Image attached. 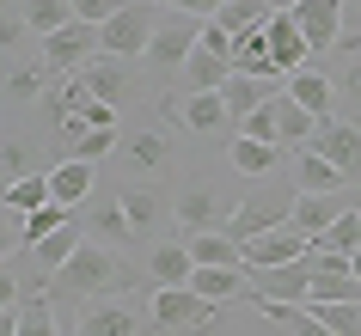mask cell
Listing matches in <instances>:
<instances>
[{
    "instance_id": "cell-1",
    "label": "cell",
    "mask_w": 361,
    "mask_h": 336,
    "mask_svg": "<svg viewBox=\"0 0 361 336\" xmlns=\"http://www.w3.org/2000/svg\"><path fill=\"white\" fill-rule=\"evenodd\" d=\"M135 281V269L123 263V251H111V244H80L74 257H68V269H56V281H49V299H111L123 294Z\"/></svg>"
},
{
    "instance_id": "cell-2",
    "label": "cell",
    "mask_w": 361,
    "mask_h": 336,
    "mask_svg": "<svg viewBox=\"0 0 361 336\" xmlns=\"http://www.w3.org/2000/svg\"><path fill=\"white\" fill-rule=\"evenodd\" d=\"M202 25H209V19H190V13H171V19L153 25L147 61H153V74H159V80H166V74H184V61H190L196 43H202Z\"/></svg>"
},
{
    "instance_id": "cell-3",
    "label": "cell",
    "mask_w": 361,
    "mask_h": 336,
    "mask_svg": "<svg viewBox=\"0 0 361 336\" xmlns=\"http://www.w3.org/2000/svg\"><path fill=\"white\" fill-rule=\"evenodd\" d=\"M221 312L214 299L190 294V287H153L147 299V318H153V336H178V330H196V324H209Z\"/></svg>"
},
{
    "instance_id": "cell-4",
    "label": "cell",
    "mask_w": 361,
    "mask_h": 336,
    "mask_svg": "<svg viewBox=\"0 0 361 336\" xmlns=\"http://www.w3.org/2000/svg\"><path fill=\"white\" fill-rule=\"evenodd\" d=\"M153 25H159V19H153V6H147V0H129V6H123L111 25H98V49H104V56H116V61L147 56Z\"/></svg>"
},
{
    "instance_id": "cell-5",
    "label": "cell",
    "mask_w": 361,
    "mask_h": 336,
    "mask_svg": "<svg viewBox=\"0 0 361 336\" xmlns=\"http://www.w3.org/2000/svg\"><path fill=\"white\" fill-rule=\"evenodd\" d=\"M312 153L343 171V184H361V123H349V116H324L319 135H312Z\"/></svg>"
},
{
    "instance_id": "cell-6",
    "label": "cell",
    "mask_w": 361,
    "mask_h": 336,
    "mask_svg": "<svg viewBox=\"0 0 361 336\" xmlns=\"http://www.w3.org/2000/svg\"><path fill=\"white\" fill-rule=\"evenodd\" d=\"M171 220H178V232L190 239V232H221L233 214H227V202L214 196V184H190V189H178V202H171Z\"/></svg>"
},
{
    "instance_id": "cell-7",
    "label": "cell",
    "mask_w": 361,
    "mask_h": 336,
    "mask_svg": "<svg viewBox=\"0 0 361 336\" xmlns=\"http://www.w3.org/2000/svg\"><path fill=\"white\" fill-rule=\"evenodd\" d=\"M288 220H294V196H257V202L233 208V220L221 226V232L239 239V244H251L257 232H276V226H288Z\"/></svg>"
},
{
    "instance_id": "cell-8",
    "label": "cell",
    "mask_w": 361,
    "mask_h": 336,
    "mask_svg": "<svg viewBox=\"0 0 361 336\" xmlns=\"http://www.w3.org/2000/svg\"><path fill=\"white\" fill-rule=\"evenodd\" d=\"M288 13H294V25H300V37H306L312 56L343 43V0H294Z\"/></svg>"
},
{
    "instance_id": "cell-9",
    "label": "cell",
    "mask_w": 361,
    "mask_h": 336,
    "mask_svg": "<svg viewBox=\"0 0 361 336\" xmlns=\"http://www.w3.org/2000/svg\"><path fill=\"white\" fill-rule=\"evenodd\" d=\"M98 56V25H61L56 37H43V61L56 68V74H80L86 61Z\"/></svg>"
},
{
    "instance_id": "cell-10",
    "label": "cell",
    "mask_w": 361,
    "mask_h": 336,
    "mask_svg": "<svg viewBox=\"0 0 361 336\" xmlns=\"http://www.w3.org/2000/svg\"><path fill=\"white\" fill-rule=\"evenodd\" d=\"M306 251H312V239H306L300 226L288 220V226H276V232H257V239L245 244V269H282V263H300Z\"/></svg>"
},
{
    "instance_id": "cell-11",
    "label": "cell",
    "mask_w": 361,
    "mask_h": 336,
    "mask_svg": "<svg viewBox=\"0 0 361 336\" xmlns=\"http://www.w3.org/2000/svg\"><path fill=\"white\" fill-rule=\"evenodd\" d=\"M74 80H80V86H86L92 98H104L111 111L135 98V74H129V61H116V56H92V61H86V68H80Z\"/></svg>"
},
{
    "instance_id": "cell-12",
    "label": "cell",
    "mask_w": 361,
    "mask_h": 336,
    "mask_svg": "<svg viewBox=\"0 0 361 336\" xmlns=\"http://www.w3.org/2000/svg\"><path fill=\"white\" fill-rule=\"evenodd\" d=\"M80 336H141V312H135L129 299H86V312H80Z\"/></svg>"
},
{
    "instance_id": "cell-13",
    "label": "cell",
    "mask_w": 361,
    "mask_h": 336,
    "mask_svg": "<svg viewBox=\"0 0 361 336\" xmlns=\"http://www.w3.org/2000/svg\"><path fill=\"white\" fill-rule=\"evenodd\" d=\"M178 336H288L282 324H269L257 306H221L209 324H196V330H178Z\"/></svg>"
},
{
    "instance_id": "cell-14",
    "label": "cell",
    "mask_w": 361,
    "mask_h": 336,
    "mask_svg": "<svg viewBox=\"0 0 361 336\" xmlns=\"http://www.w3.org/2000/svg\"><path fill=\"white\" fill-rule=\"evenodd\" d=\"M190 275H196V257H190L184 239H159L153 244V257H147V281L153 287H190Z\"/></svg>"
},
{
    "instance_id": "cell-15",
    "label": "cell",
    "mask_w": 361,
    "mask_h": 336,
    "mask_svg": "<svg viewBox=\"0 0 361 336\" xmlns=\"http://www.w3.org/2000/svg\"><path fill=\"white\" fill-rule=\"evenodd\" d=\"M312 135H319V116L300 111V104L288 98V80H282V92H276V147L300 153V147H312Z\"/></svg>"
},
{
    "instance_id": "cell-16",
    "label": "cell",
    "mask_w": 361,
    "mask_h": 336,
    "mask_svg": "<svg viewBox=\"0 0 361 336\" xmlns=\"http://www.w3.org/2000/svg\"><path fill=\"white\" fill-rule=\"evenodd\" d=\"M166 111H171V116H184L196 135H214V129H227V123H233L227 104H221V92H171V98H166Z\"/></svg>"
},
{
    "instance_id": "cell-17",
    "label": "cell",
    "mask_w": 361,
    "mask_h": 336,
    "mask_svg": "<svg viewBox=\"0 0 361 336\" xmlns=\"http://www.w3.org/2000/svg\"><path fill=\"white\" fill-rule=\"evenodd\" d=\"M264 37H269V56H276L282 80L306 68V56H312V49H306V37H300V25H294V13H276V19L264 25Z\"/></svg>"
},
{
    "instance_id": "cell-18",
    "label": "cell",
    "mask_w": 361,
    "mask_h": 336,
    "mask_svg": "<svg viewBox=\"0 0 361 336\" xmlns=\"http://www.w3.org/2000/svg\"><path fill=\"white\" fill-rule=\"evenodd\" d=\"M233 74H245V80H282V68H276V56H269V37L264 31H239L233 37Z\"/></svg>"
},
{
    "instance_id": "cell-19",
    "label": "cell",
    "mask_w": 361,
    "mask_h": 336,
    "mask_svg": "<svg viewBox=\"0 0 361 336\" xmlns=\"http://www.w3.org/2000/svg\"><path fill=\"white\" fill-rule=\"evenodd\" d=\"M294 189L300 196H343V171L331 159H319L312 147H300L294 153Z\"/></svg>"
},
{
    "instance_id": "cell-20",
    "label": "cell",
    "mask_w": 361,
    "mask_h": 336,
    "mask_svg": "<svg viewBox=\"0 0 361 336\" xmlns=\"http://www.w3.org/2000/svg\"><path fill=\"white\" fill-rule=\"evenodd\" d=\"M184 244H190L196 269H245V244L227 239V232H190Z\"/></svg>"
},
{
    "instance_id": "cell-21",
    "label": "cell",
    "mask_w": 361,
    "mask_h": 336,
    "mask_svg": "<svg viewBox=\"0 0 361 336\" xmlns=\"http://www.w3.org/2000/svg\"><path fill=\"white\" fill-rule=\"evenodd\" d=\"M288 98L324 123V116H331V104H337V86H331V74H319V68H300V74H288Z\"/></svg>"
},
{
    "instance_id": "cell-22",
    "label": "cell",
    "mask_w": 361,
    "mask_h": 336,
    "mask_svg": "<svg viewBox=\"0 0 361 336\" xmlns=\"http://www.w3.org/2000/svg\"><path fill=\"white\" fill-rule=\"evenodd\" d=\"M49 196H56L61 208H80L92 196V166H86V159H61V166L49 171Z\"/></svg>"
},
{
    "instance_id": "cell-23",
    "label": "cell",
    "mask_w": 361,
    "mask_h": 336,
    "mask_svg": "<svg viewBox=\"0 0 361 336\" xmlns=\"http://www.w3.org/2000/svg\"><path fill=\"white\" fill-rule=\"evenodd\" d=\"M184 80H190V92H221V86L233 80V61H227V56H214V49H202V43H196V56L184 61Z\"/></svg>"
},
{
    "instance_id": "cell-24",
    "label": "cell",
    "mask_w": 361,
    "mask_h": 336,
    "mask_svg": "<svg viewBox=\"0 0 361 336\" xmlns=\"http://www.w3.org/2000/svg\"><path fill=\"white\" fill-rule=\"evenodd\" d=\"M80 244H86V239H80V232H74V220H68L61 232H49V239H37V244H31V263H37L43 275L56 281V269H68V257H74Z\"/></svg>"
},
{
    "instance_id": "cell-25",
    "label": "cell",
    "mask_w": 361,
    "mask_h": 336,
    "mask_svg": "<svg viewBox=\"0 0 361 336\" xmlns=\"http://www.w3.org/2000/svg\"><path fill=\"white\" fill-rule=\"evenodd\" d=\"M92 239H98V244H111V251H123V244L135 239L129 214H123V196H104V202L92 208Z\"/></svg>"
},
{
    "instance_id": "cell-26",
    "label": "cell",
    "mask_w": 361,
    "mask_h": 336,
    "mask_svg": "<svg viewBox=\"0 0 361 336\" xmlns=\"http://www.w3.org/2000/svg\"><path fill=\"white\" fill-rule=\"evenodd\" d=\"M129 166L135 171H153V178H159V171H171V141L159 129H141V135H129Z\"/></svg>"
},
{
    "instance_id": "cell-27",
    "label": "cell",
    "mask_w": 361,
    "mask_h": 336,
    "mask_svg": "<svg viewBox=\"0 0 361 336\" xmlns=\"http://www.w3.org/2000/svg\"><path fill=\"white\" fill-rule=\"evenodd\" d=\"M190 294L214 299V306H233V299L245 294V269H196V275H190Z\"/></svg>"
},
{
    "instance_id": "cell-28",
    "label": "cell",
    "mask_w": 361,
    "mask_h": 336,
    "mask_svg": "<svg viewBox=\"0 0 361 336\" xmlns=\"http://www.w3.org/2000/svg\"><path fill=\"white\" fill-rule=\"evenodd\" d=\"M343 208H349L343 196H294V226H300L306 239H319V232L337 220Z\"/></svg>"
},
{
    "instance_id": "cell-29",
    "label": "cell",
    "mask_w": 361,
    "mask_h": 336,
    "mask_svg": "<svg viewBox=\"0 0 361 336\" xmlns=\"http://www.w3.org/2000/svg\"><path fill=\"white\" fill-rule=\"evenodd\" d=\"M312 244H319V251H337V257H355V251H361V208H343Z\"/></svg>"
},
{
    "instance_id": "cell-30",
    "label": "cell",
    "mask_w": 361,
    "mask_h": 336,
    "mask_svg": "<svg viewBox=\"0 0 361 336\" xmlns=\"http://www.w3.org/2000/svg\"><path fill=\"white\" fill-rule=\"evenodd\" d=\"M269 19H276V13H269L264 0H227V6L214 13V25H221L227 37H239V31H264Z\"/></svg>"
},
{
    "instance_id": "cell-31",
    "label": "cell",
    "mask_w": 361,
    "mask_h": 336,
    "mask_svg": "<svg viewBox=\"0 0 361 336\" xmlns=\"http://www.w3.org/2000/svg\"><path fill=\"white\" fill-rule=\"evenodd\" d=\"M123 214H129L135 239H153V232H159V220H166V208H159V196H153V189H123Z\"/></svg>"
},
{
    "instance_id": "cell-32",
    "label": "cell",
    "mask_w": 361,
    "mask_h": 336,
    "mask_svg": "<svg viewBox=\"0 0 361 336\" xmlns=\"http://www.w3.org/2000/svg\"><path fill=\"white\" fill-rule=\"evenodd\" d=\"M264 98H269V86H264V80H245V74H233L227 86H221V104H227V116H233V123H245V116L257 111Z\"/></svg>"
},
{
    "instance_id": "cell-33",
    "label": "cell",
    "mask_w": 361,
    "mask_h": 336,
    "mask_svg": "<svg viewBox=\"0 0 361 336\" xmlns=\"http://www.w3.org/2000/svg\"><path fill=\"white\" fill-rule=\"evenodd\" d=\"M233 166L245 171V178H264V171H276V159H282V147H269V141H251V135H239V141H227Z\"/></svg>"
},
{
    "instance_id": "cell-34",
    "label": "cell",
    "mask_w": 361,
    "mask_h": 336,
    "mask_svg": "<svg viewBox=\"0 0 361 336\" xmlns=\"http://www.w3.org/2000/svg\"><path fill=\"white\" fill-rule=\"evenodd\" d=\"M19 336H61L56 330V299H49V294L31 287V294L19 299Z\"/></svg>"
},
{
    "instance_id": "cell-35",
    "label": "cell",
    "mask_w": 361,
    "mask_h": 336,
    "mask_svg": "<svg viewBox=\"0 0 361 336\" xmlns=\"http://www.w3.org/2000/svg\"><path fill=\"white\" fill-rule=\"evenodd\" d=\"M25 25H31L37 37H56L61 25H74V6H68V0H25Z\"/></svg>"
},
{
    "instance_id": "cell-36",
    "label": "cell",
    "mask_w": 361,
    "mask_h": 336,
    "mask_svg": "<svg viewBox=\"0 0 361 336\" xmlns=\"http://www.w3.org/2000/svg\"><path fill=\"white\" fill-rule=\"evenodd\" d=\"M56 202V196H49V178H37V171H25L19 184L6 189V208H13V214H37V208H49Z\"/></svg>"
},
{
    "instance_id": "cell-37",
    "label": "cell",
    "mask_w": 361,
    "mask_h": 336,
    "mask_svg": "<svg viewBox=\"0 0 361 336\" xmlns=\"http://www.w3.org/2000/svg\"><path fill=\"white\" fill-rule=\"evenodd\" d=\"M43 80H49V61H25V68H13V74H6V98L31 104V98L43 92Z\"/></svg>"
},
{
    "instance_id": "cell-38",
    "label": "cell",
    "mask_w": 361,
    "mask_h": 336,
    "mask_svg": "<svg viewBox=\"0 0 361 336\" xmlns=\"http://www.w3.org/2000/svg\"><path fill=\"white\" fill-rule=\"evenodd\" d=\"M61 226H68V208H61V202L37 208V214H25V244H37V239H49V232H61Z\"/></svg>"
},
{
    "instance_id": "cell-39",
    "label": "cell",
    "mask_w": 361,
    "mask_h": 336,
    "mask_svg": "<svg viewBox=\"0 0 361 336\" xmlns=\"http://www.w3.org/2000/svg\"><path fill=\"white\" fill-rule=\"evenodd\" d=\"M111 141H116V129H86L74 147H68V159H86V166H98V159L111 153Z\"/></svg>"
},
{
    "instance_id": "cell-40",
    "label": "cell",
    "mask_w": 361,
    "mask_h": 336,
    "mask_svg": "<svg viewBox=\"0 0 361 336\" xmlns=\"http://www.w3.org/2000/svg\"><path fill=\"white\" fill-rule=\"evenodd\" d=\"M331 86H337V104H349V116H361V56L343 61V74L331 80Z\"/></svg>"
},
{
    "instance_id": "cell-41",
    "label": "cell",
    "mask_w": 361,
    "mask_h": 336,
    "mask_svg": "<svg viewBox=\"0 0 361 336\" xmlns=\"http://www.w3.org/2000/svg\"><path fill=\"white\" fill-rule=\"evenodd\" d=\"M68 6H74V19H80V25H111L116 13L129 6V0H68Z\"/></svg>"
},
{
    "instance_id": "cell-42",
    "label": "cell",
    "mask_w": 361,
    "mask_h": 336,
    "mask_svg": "<svg viewBox=\"0 0 361 336\" xmlns=\"http://www.w3.org/2000/svg\"><path fill=\"white\" fill-rule=\"evenodd\" d=\"M245 135H251V141H269V147H276V92H269L264 104L245 116Z\"/></svg>"
},
{
    "instance_id": "cell-43",
    "label": "cell",
    "mask_w": 361,
    "mask_h": 336,
    "mask_svg": "<svg viewBox=\"0 0 361 336\" xmlns=\"http://www.w3.org/2000/svg\"><path fill=\"white\" fill-rule=\"evenodd\" d=\"M80 123V129H116V111L111 104H104V98H86V104H80V111H68Z\"/></svg>"
},
{
    "instance_id": "cell-44",
    "label": "cell",
    "mask_w": 361,
    "mask_h": 336,
    "mask_svg": "<svg viewBox=\"0 0 361 336\" xmlns=\"http://www.w3.org/2000/svg\"><path fill=\"white\" fill-rule=\"evenodd\" d=\"M19 244H25V220H13V208H0V263L13 257Z\"/></svg>"
},
{
    "instance_id": "cell-45",
    "label": "cell",
    "mask_w": 361,
    "mask_h": 336,
    "mask_svg": "<svg viewBox=\"0 0 361 336\" xmlns=\"http://www.w3.org/2000/svg\"><path fill=\"white\" fill-rule=\"evenodd\" d=\"M0 171H6V184H19V178H25V147H19V141H0Z\"/></svg>"
},
{
    "instance_id": "cell-46",
    "label": "cell",
    "mask_w": 361,
    "mask_h": 336,
    "mask_svg": "<svg viewBox=\"0 0 361 336\" xmlns=\"http://www.w3.org/2000/svg\"><path fill=\"white\" fill-rule=\"evenodd\" d=\"M25 31H31V25H25V13H0V49H19Z\"/></svg>"
},
{
    "instance_id": "cell-47",
    "label": "cell",
    "mask_w": 361,
    "mask_h": 336,
    "mask_svg": "<svg viewBox=\"0 0 361 336\" xmlns=\"http://www.w3.org/2000/svg\"><path fill=\"white\" fill-rule=\"evenodd\" d=\"M227 0H171V13H190V19H214Z\"/></svg>"
},
{
    "instance_id": "cell-48",
    "label": "cell",
    "mask_w": 361,
    "mask_h": 336,
    "mask_svg": "<svg viewBox=\"0 0 361 336\" xmlns=\"http://www.w3.org/2000/svg\"><path fill=\"white\" fill-rule=\"evenodd\" d=\"M202 49H214V56H227V61H233V37H227V31H221L214 19L202 25Z\"/></svg>"
},
{
    "instance_id": "cell-49",
    "label": "cell",
    "mask_w": 361,
    "mask_h": 336,
    "mask_svg": "<svg viewBox=\"0 0 361 336\" xmlns=\"http://www.w3.org/2000/svg\"><path fill=\"white\" fill-rule=\"evenodd\" d=\"M13 306H19V275L0 263V312H13Z\"/></svg>"
},
{
    "instance_id": "cell-50",
    "label": "cell",
    "mask_w": 361,
    "mask_h": 336,
    "mask_svg": "<svg viewBox=\"0 0 361 336\" xmlns=\"http://www.w3.org/2000/svg\"><path fill=\"white\" fill-rule=\"evenodd\" d=\"M0 336H19V306H13V312H0Z\"/></svg>"
},
{
    "instance_id": "cell-51",
    "label": "cell",
    "mask_w": 361,
    "mask_h": 336,
    "mask_svg": "<svg viewBox=\"0 0 361 336\" xmlns=\"http://www.w3.org/2000/svg\"><path fill=\"white\" fill-rule=\"evenodd\" d=\"M264 6H269V13H288V6H294V0H264Z\"/></svg>"
},
{
    "instance_id": "cell-52",
    "label": "cell",
    "mask_w": 361,
    "mask_h": 336,
    "mask_svg": "<svg viewBox=\"0 0 361 336\" xmlns=\"http://www.w3.org/2000/svg\"><path fill=\"white\" fill-rule=\"evenodd\" d=\"M349 269H355V281H361V251H355V263H349Z\"/></svg>"
},
{
    "instance_id": "cell-53",
    "label": "cell",
    "mask_w": 361,
    "mask_h": 336,
    "mask_svg": "<svg viewBox=\"0 0 361 336\" xmlns=\"http://www.w3.org/2000/svg\"><path fill=\"white\" fill-rule=\"evenodd\" d=\"M0 13H6V0H0Z\"/></svg>"
}]
</instances>
